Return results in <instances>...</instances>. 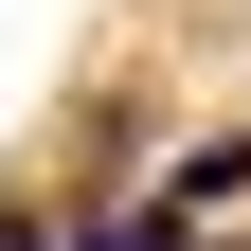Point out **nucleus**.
<instances>
[{"instance_id": "nucleus-1", "label": "nucleus", "mask_w": 251, "mask_h": 251, "mask_svg": "<svg viewBox=\"0 0 251 251\" xmlns=\"http://www.w3.org/2000/svg\"><path fill=\"white\" fill-rule=\"evenodd\" d=\"M233 179H251V144L215 126V144H179V179H162V215H198V198H233Z\"/></svg>"}, {"instance_id": "nucleus-2", "label": "nucleus", "mask_w": 251, "mask_h": 251, "mask_svg": "<svg viewBox=\"0 0 251 251\" xmlns=\"http://www.w3.org/2000/svg\"><path fill=\"white\" fill-rule=\"evenodd\" d=\"M54 251H179V215H162V198H144V215H72Z\"/></svg>"}, {"instance_id": "nucleus-3", "label": "nucleus", "mask_w": 251, "mask_h": 251, "mask_svg": "<svg viewBox=\"0 0 251 251\" xmlns=\"http://www.w3.org/2000/svg\"><path fill=\"white\" fill-rule=\"evenodd\" d=\"M0 251H54V215H36V198H0Z\"/></svg>"}]
</instances>
